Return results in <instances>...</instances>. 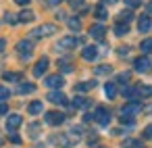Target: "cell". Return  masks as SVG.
<instances>
[{"label":"cell","mask_w":152,"mask_h":148,"mask_svg":"<svg viewBox=\"0 0 152 148\" xmlns=\"http://www.w3.org/2000/svg\"><path fill=\"white\" fill-rule=\"evenodd\" d=\"M54 34H56V25H54V23H44V25L31 29L29 36H27V40L34 42V40H38V38H48V36H54Z\"/></svg>","instance_id":"1"},{"label":"cell","mask_w":152,"mask_h":148,"mask_svg":"<svg viewBox=\"0 0 152 148\" xmlns=\"http://www.w3.org/2000/svg\"><path fill=\"white\" fill-rule=\"evenodd\" d=\"M15 50L19 52L21 59H29L31 52H34V42H31V40H19L17 46H15Z\"/></svg>","instance_id":"2"},{"label":"cell","mask_w":152,"mask_h":148,"mask_svg":"<svg viewBox=\"0 0 152 148\" xmlns=\"http://www.w3.org/2000/svg\"><path fill=\"white\" fill-rule=\"evenodd\" d=\"M92 117H94V121H96L98 125H108V123H110V113H108V108H104V106H98Z\"/></svg>","instance_id":"3"},{"label":"cell","mask_w":152,"mask_h":148,"mask_svg":"<svg viewBox=\"0 0 152 148\" xmlns=\"http://www.w3.org/2000/svg\"><path fill=\"white\" fill-rule=\"evenodd\" d=\"M140 113V102H135V100H131V102H127L123 108H121V117H127V119H133L135 115Z\"/></svg>","instance_id":"4"},{"label":"cell","mask_w":152,"mask_h":148,"mask_svg":"<svg viewBox=\"0 0 152 148\" xmlns=\"http://www.w3.org/2000/svg\"><path fill=\"white\" fill-rule=\"evenodd\" d=\"M65 113H58V111H50V113H46L44 115V121L48 123V125H61V123H65Z\"/></svg>","instance_id":"5"},{"label":"cell","mask_w":152,"mask_h":148,"mask_svg":"<svg viewBox=\"0 0 152 148\" xmlns=\"http://www.w3.org/2000/svg\"><path fill=\"white\" fill-rule=\"evenodd\" d=\"M77 44H79V38H75V36H67V38H61L58 40V48L61 50H71Z\"/></svg>","instance_id":"6"},{"label":"cell","mask_w":152,"mask_h":148,"mask_svg":"<svg viewBox=\"0 0 152 148\" xmlns=\"http://www.w3.org/2000/svg\"><path fill=\"white\" fill-rule=\"evenodd\" d=\"M133 69H135L137 73H148V71L152 69V65H150V61H148L146 56H140V59L133 61Z\"/></svg>","instance_id":"7"},{"label":"cell","mask_w":152,"mask_h":148,"mask_svg":"<svg viewBox=\"0 0 152 148\" xmlns=\"http://www.w3.org/2000/svg\"><path fill=\"white\" fill-rule=\"evenodd\" d=\"M21 123H23L21 115H9V117H7V129H9L11 133H15V131L21 127Z\"/></svg>","instance_id":"8"},{"label":"cell","mask_w":152,"mask_h":148,"mask_svg":"<svg viewBox=\"0 0 152 148\" xmlns=\"http://www.w3.org/2000/svg\"><path fill=\"white\" fill-rule=\"evenodd\" d=\"M48 65H50V61H48L46 56H42V59H40V61L36 63V67H34V71H31V73H34V77H42V75L46 73V69H48Z\"/></svg>","instance_id":"9"},{"label":"cell","mask_w":152,"mask_h":148,"mask_svg":"<svg viewBox=\"0 0 152 148\" xmlns=\"http://www.w3.org/2000/svg\"><path fill=\"white\" fill-rule=\"evenodd\" d=\"M46 88H52V90H58V88H63L65 86V79H63V75H50V77H46Z\"/></svg>","instance_id":"10"},{"label":"cell","mask_w":152,"mask_h":148,"mask_svg":"<svg viewBox=\"0 0 152 148\" xmlns=\"http://www.w3.org/2000/svg\"><path fill=\"white\" fill-rule=\"evenodd\" d=\"M137 29H140L142 34H148V32L152 29V21H150L148 15H142V17L137 19Z\"/></svg>","instance_id":"11"},{"label":"cell","mask_w":152,"mask_h":148,"mask_svg":"<svg viewBox=\"0 0 152 148\" xmlns=\"http://www.w3.org/2000/svg\"><path fill=\"white\" fill-rule=\"evenodd\" d=\"M48 100L54 102V104H65L67 102V96L61 90H52V92H48Z\"/></svg>","instance_id":"12"},{"label":"cell","mask_w":152,"mask_h":148,"mask_svg":"<svg viewBox=\"0 0 152 148\" xmlns=\"http://www.w3.org/2000/svg\"><path fill=\"white\" fill-rule=\"evenodd\" d=\"M104 34H106V27H104L102 23H96V25H92V27H90V36H92V38H96V40H102V38H104Z\"/></svg>","instance_id":"13"},{"label":"cell","mask_w":152,"mask_h":148,"mask_svg":"<svg viewBox=\"0 0 152 148\" xmlns=\"http://www.w3.org/2000/svg\"><path fill=\"white\" fill-rule=\"evenodd\" d=\"M81 56H83V61H96L98 59V48L96 46H86L81 50Z\"/></svg>","instance_id":"14"},{"label":"cell","mask_w":152,"mask_h":148,"mask_svg":"<svg viewBox=\"0 0 152 148\" xmlns=\"http://www.w3.org/2000/svg\"><path fill=\"white\" fill-rule=\"evenodd\" d=\"M34 19H36V13L29 11V9H23V11L17 15V21H21V23H29V21H34Z\"/></svg>","instance_id":"15"},{"label":"cell","mask_w":152,"mask_h":148,"mask_svg":"<svg viewBox=\"0 0 152 148\" xmlns=\"http://www.w3.org/2000/svg\"><path fill=\"white\" fill-rule=\"evenodd\" d=\"M135 96H142V98H150L152 96V86H148V84H140V86H135Z\"/></svg>","instance_id":"16"},{"label":"cell","mask_w":152,"mask_h":148,"mask_svg":"<svg viewBox=\"0 0 152 148\" xmlns=\"http://www.w3.org/2000/svg\"><path fill=\"white\" fill-rule=\"evenodd\" d=\"M131 19H133V13H131L129 9H127V11H121V13L117 15V21H119V23H125V25H127Z\"/></svg>","instance_id":"17"},{"label":"cell","mask_w":152,"mask_h":148,"mask_svg":"<svg viewBox=\"0 0 152 148\" xmlns=\"http://www.w3.org/2000/svg\"><path fill=\"white\" fill-rule=\"evenodd\" d=\"M34 90H36V86H34V84H29V81H25V84H21V86L17 88V94H21V96H23V94H31Z\"/></svg>","instance_id":"18"},{"label":"cell","mask_w":152,"mask_h":148,"mask_svg":"<svg viewBox=\"0 0 152 148\" xmlns=\"http://www.w3.org/2000/svg\"><path fill=\"white\" fill-rule=\"evenodd\" d=\"M92 88H96V81H94V79H92V81H81V84L75 86L77 92H88V90H92Z\"/></svg>","instance_id":"19"},{"label":"cell","mask_w":152,"mask_h":148,"mask_svg":"<svg viewBox=\"0 0 152 148\" xmlns=\"http://www.w3.org/2000/svg\"><path fill=\"white\" fill-rule=\"evenodd\" d=\"M27 111H29V115H40V113H42V102H40V100H34V102H29Z\"/></svg>","instance_id":"20"},{"label":"cell","mask_w":152,"mask_h":148,"mask_svg":"<svg viewBox=\"0 0 152 148\" xmlns=\"http://www.w3.org/2000/svg\"><path fill=\"white\" fill-rule=\"evenodd\" d=\"M2 79H4V81H21V73L7 71V73H2Z\"/></svg>","instance_id":"21"},{"label":"cell","mask_w":152,"mask_h":148,"mask_svg":"<svg viewBox=\"0 0 152 148\" xmlns=\"http://www.w3.org/2000/svg\"><path fill=\"white\" fill-rule=\"evenodd\" d=\"M88 104H90V102H88L83 96H75V98H73V106H75V108H88Z\"/></svg>","instance_id":"22"},{"label":"cell","mask_w":152,"mask_h":148,"mask_svg":"<svg viewBox=\"0 0 152 148\" xmlns=\"http://www.w3.org/2000/svg\"><path fill=\"white\" fill-rule=\"evenodd\" d=\"M67 25H69V29H73V32H79V29H81V21H79L77 17H71V19L67 21Z\"/></svg>","instance_id":"23"},{"label":"cell","mask_w":152,"mask_h":148,"mask_svg":"<svg viewBox=\"0 0 152 148\" xmlns=\"http://www.w3.org/2000/svg\"><path fill=\"white\" fill-rule=\"evenodd\" d=\"M110 71H113V67H110V65H98V67L94 69V73H96V75H108Z\"/></svg>","instance_id":"24"},{"label":"cell","mask_w":152,"mask_h":148,"mask_svg":"<svg viewBox=\"0 0 152 148\" xmlns=\"http://www.w3.org/2000/svg\"><path fill=\"white\" fill-rule=\"evenodd\" d=\"M104 94H106V98H115L117 96V86L115 84H106L104 86Z\"/></svg>","instance_id":"25"},{"label":"cell","mask_w":152,"mask_h":148,"mask_svg":"<svg viewBox=\"0 0 152 148\" xmlns=\"http://www.w3.org/2000/svg\"><path fill=\"white\" fill-rule=\"evenodd\" d=\"M127 32H129V25H125V23H117L115 25V34L117 36H125Z\"/></svg>","instance_id":"26"},{"label":"cell","mask_w":152,"mask_h":148,"mask_svg":"<svg viewBox=\"0 0 152 148\" xmlns=\"http://www.w3.org/2000/svg\"><path fill=\"white\" fill-rule=\"evenodd\" d=\"M140 48H142V52L144 54H148V52H152V40L150 38H146L142 44H140Z\"/></svg>","instance_id":"27"},{"label":"cell","mask_w":152,"mask_h":148,"mask_svg":"<svg viewBox=\"0 0 152 148\" xmlns=\"http://www.w3.org/2000/svg\"><path fill=\"white\" fill-rule=\"evenodd\" d=\"M96 19H98V21H104V19H106V9H104L102 4L96 9Z\"/></svg>","instance_id":"28"},{"label":"cell","mask_w":152,"mask_h":148,"mask_svg":"<svg viewBox=\"0 0 152 148\" xmlns=\"http://www.w3.org/2000/svg\"><path fill=\"white\" fill-rule=\"evenodd\" d=\"M125 4H127V9L131 11V9H137V7H142V0H125Z\"/></svg>","instance_id":"29"},{"label":"cell","mask_w":152,"mask_h":148,"mask_svg":"<svg viewBox=\"0 0 152 148\" xmlns=\"http://www.w3.org/2000/svg\"><path fill=\"white\" fill-rule=\"evenodd\" d=\"M58 67L63 69V73H71V71H73V67H71L67 61H58Z\"/></svg>","instance_id":"30"},{"label":"cell","mask_w":152,"mask_h":148,"mask_svg":"<svg viewBox=\"0 0 152 148\" xmlns=\"http://www.w3.org/2000/svg\"><path fill=\"white\" fill-rule=\"evenodd\" d=\"M121 94H123L125 98H133V96H135V88H123Z\"/></svg>","instance_id":"31"},{"label":"cell","mask_w":152,"mask_h":148,"mask_svg":"<svg viewBox=\"0 0 152 148\" xmlns=\"http://www.w3.org/2000/svg\"><path fill=\"white\" fill-rule=\"evenodd\" d=\"M129 77H131L129 73H119V75H117V81H119V84H127Z\"/></svg>","instance_id":"32"},{"label":"cell","mask_w":152,"mask_h":148,"mask_svg":"<svg viewBox=\"0 0 152 148\" xmlns=\"http://www.w3.org/2000/svg\"><path fill=\"white\" fill-rule=\"evenodd\" d=\"M11 96V92H9V88H4V86H0V100H7Z\"/></svg>","instance_id":"33"},{"label":"cell","mask_w":152,"mask_h":148,"mask_svg":"<svg viewBox=\"0 0 152 148\" xmlns=\"http://www.w3.org/2000/svg\"><path fill=\"white\" fill-rule=\"evenodd\" d=\"M4 21H7V23H11V25H15V23H17V17H15V15H11V13H7V15H4Z\"/></svg>","instance_id":"34"},{"label":"cell","mask_w":152,"mask_h":148,"mask_svg":"<svg viewBox=\"0 0 152 148\" xmlns=\"http://www.w3.org/2000/svg\"><path fill=\"white\" fill-rule=\"evenodd\" d=\"M144 138H146V140H152V125H148V127L144 129Z\"/></svg>","instance_id":"35"},{"label":"cell","mask_w":152,"mask_h":148,"mask_svg":"<svg viewBox=\"0 0 152 148\" xmlns=\"http://www.w3.org/2000/svg\"><path fill=\"white\" fill-rule=\"evenodd\" d=\"M9 140H11L13 144H21V138H19L17 133H11V138H9Z\"/></svg>","instance_id":"36"},{"label":"cell","mask_w":152,"mask_h":148,"mask_svg":"<svg viewBox=\"0 0 152 148\" xmlns=\"http://www.w3.org/2000/svg\"><path fill=\"white\" fill-rule=\"evenodd\" d=\"M9 113V106L7 104H0V115H7Z\"/></svg>","instance_id":"37"},{"label":"cell","mask_w":152,"mask_h":148,"mask_svg":"<svg viewBox=\"0 0 152 148\" xmlns=\"http://www.w3.org/2000/svg\"><path fill=\"white\" fill-rule=\"evenodd\" d=\"M123 146H125V148H129V146H135V142H133V140H125V142H123Z\"/></svg>","instance_id":"38"},{"label":"cell","mask_w":152,"mask_h":148,"mask_svg":"<svg viewBox=\"0 0 152 148\" xmlns=\"http://www.w3.org/2000/svg\"><path fill=\"white\" fill-rule=\"evenodd\" d=\"M46 2H48L50 7H56V4H61V0H46Z\"/></svg>","instance_id":"39"},{"label":"cell","mask_w":152,"mask_h":148,"mask_svg":"<svg viewBox=\"0 0 152 148\" xmlns=\"http://www.w3.org/2000/svg\"><path fill=\"white\" fill-rule=\"evenodd\" d=\"M17 4H21V7H25V4H29V0H15Z\"/></svg>","instance_id":"40"},{"label":"cell","mask_w":152,"mask_h":148,"mask_svg":"<svg viewBox=\"0 0 152 148\" xmlns=\"http://www.w3.org/2000/svg\"><path fill=\"white\" fill-rule=\"evenodd\" d=\"M0 50H4V40L0 38Z\"/></svg>","instance_id":"41"},{"label":"cell","mask_w":152,"mask_h":148,"mask_svg":"<svg viewBox=\"0 0 152 148\" xmlns=\"http://www.w3.org/2000/svg\"><path fill=\"white\" fill-rule=\"evenodd\" d=\"M2 144H4V138H2V136H0V146H2Z\"/></svg>","instance_id":"42"},{"label":"cell","mask_w":152,"mask_h":148,"mask_svg":"<svg viewBox=\"0 0 152 148\" xmlns=\"http://www.w3.org/2000/svg\"><path fill=\"white\" fill-rule=\"evenodd\" d=\"M150 11H152V2H150Z\"/></svg>","instance_id":"43"}]
</instances>
